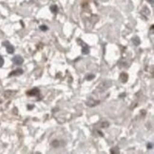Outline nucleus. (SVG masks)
<instances>
[{"label":"nucleus","instance_id":"1","mask_svg":"<svg viewBox=\"0 0 154 154\" xmlns=\"http://www.w3.org/2000/svg\"><path fill=\"white\" fill-rule=\"evenodd\" d=\"M3 46L6 47V49H7V51L8 53H14V46L13 45H11L9 41H4L3 42Z\"/></svg>","mask_w":154,"mask_h":154},{"label":"nucleus","instance_id":"2","mask_svg":"<svg viewBox=\"0 0 154 154\" xmlns=\"http://www.w3.org/2000/svg\"><path fill=\"white\" fill-rule=\"evenodd\" d=\"M13 62H14L15 65H18V66H20V65H22L23 62H24V59H23V57L20 56V55H15V56L13 58Z\"/></svg>","mask_w":154,"mask_h":154},{"label":"nucleus","instance_id":"3","mask_svg":"<svg viewBox=\"0 0 154 154\" xmlns=\"http://www.w3.org/2000/svg\"><path fill=\"white\" fill-rule=\"evenodd\" d=\"M79 41V44L80 45H83V48H82V53L83 54H88V52H90V48H88V45H86V44H84V42L83 41H80V40H78Z\"/></svg>","mask_w":154,"mask_h":154},{"label":"nucleus","instance_id":"4","mask_svg":"<svg viewBox=\"0 0 154 154\" xmlns=\"http://www.w3.org/2000/svg\"><path fill=\"white\" fill-rule=\"evenodd\" d=\"M39 93H40V91L38 90V88H32L31 91H27V95H29V96H36V95H38Z\"/></svg>","mask_w":154,"mask_h":154},{"label":"nucleus","instance_id":"5","mask_svg":"<svg viewBox=\"0 0 154 154\" xmlns=\"http://www.w3.org/2000/svg\"><path fill=\"white\" fill-rule=\"evenodd\" d=\"M23 72V69H15V70H13L10 74H9V77H11V76H18V75H21Z\"/></svg>","mask_w":154,"mask_h":154},{"label":"nucleus","instance_id":"6","mask_svg":"<svg viewBox=\"0 0 154 154\" xmlns=\"http://www.w3.org/2000/svg\"><path fill=\"white\" fill-rule=\"evenodd\" d=\"M128 76L127 73L122 72V73L120 74V79H121V81H122L123 83H126V82L128 81Z\"/></svg>","mask_w":154,"mask_h":154},{"label":"nucleus","instance_id":"7","mask_svg":"<svg viewBox=\"0 0 154 154\" xmlns=\"http://www.w3.org/2000/svg\"><path fill=\"white\" fill-rule=\"evenodd\" d=\"M50 9H51V13H53V14H56L57 11H58V7H57L56 5H51Z\"/></svg>","mask_w":154,"mask_h":154},{"label":"nucleus","instance_id":"8","mask_svg":"<svg viewBox=\"0 0 154 154\" xmlns=\"http://www.w3.org/2000/svg\"><path fill=\"white\" fill-rule=\"evenodd\" d=\"M132 42H133V44L135 45V46H138V45H140V43H141V41H140V39H139V37H137V36H135L133 39H132Z\"/></svg>","mask_w":154,"mask_h":154},{"label":"nucleus","instance_id":"9","mask_svg":"<svg viewBox=\"0 0 154 154\" xmlns=\"http://www.w3.org/2000/svg\"><path fill=\"white\" fill-rule=\"evenodd\" d=\"M40 29H41V31H43V32H47L49 29V28H48V26H46V25H41Z\"/></svg>","mask_w":154,"mask_h":154},{"label":"nucleus","instance_id":"10","mask_svg":"<svg viewBox=\"0 0 154 154\" xmlns=\"http://www.w3.org/2000/svg\"><path fill=\"white\" fill-rule=\"evenodd\" d=\"M94 77H95V76H94V74H91V75H88V76H87V80H88V81H90V80L93 79V78H94Z\"/></svg>","mask_w":154,"mask_h":154},{"label":"nucleus","instance_id":"11","mask_svg":"<svg viewBox=\"0 0 154 154\" xmlns=\"http://www.w3.org/2000/svg\"><path fill=\"white\" fill-rule=\"evenodd\" d=\"M3 65H4V59L2 56H0V68H1Z\"/></svg>","mask_w":154,"mask_h":154},{"label":"nucleus","instance_id":"12","mask_svg":"<svg viewBox=\"0 0 154 154\" xmlns=\"http://www.w3.org/2000/svg\"><path fill=\"white\" fill-rule=\"evenodd\" d=\"M51 145H52L53 146H59V143H58L57 141H53Z\"/></svg>","mask_w":154,"mask_h":154},{"label":"nucleus","instance_id":"13","mask_svg":"<svg viewBox=\"0 0 154 154\" xmlns=\"http://www.w3.org/2000/svg\"><path fill=\"white\" fill-rule=\"evenodd\" d=\"M147 149H152V144H149V145H147Z\"/></svg>","mask_w":154,"mask_h":154},{"label":"nucleus","instance_id":"14","mask_svg":"<svg viewBox=\"0 0 154 154\" xmlns=\"http://www.w3.org/2000/svg\"><path fill=\"white\" fill-rule=\"evenodd\" d=\"M28 109H33V106H28Z\"/></svg>","mask_w":154,"mask_h":154},{"label":"nucleus","instance_id":"15","mask_svg":"<svg viewBox=\"0 0 154 154\" xmlns=\"http://www.w3.org/2000/svg\"><path fill=\"white\" fill-rule=\"evenodd\" d=\"M147 1H149V3H150L151 5L153 4V0H147Z\"/></svg>","mask_w":154,"mask_h":154}]
</instances>
